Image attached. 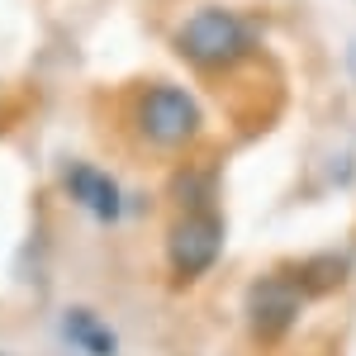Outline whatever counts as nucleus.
<instances>
[{"instance_id": "nucleus-1", "label": "nucleus", "mask_w": 356, "mask_h": 356, "mask_svg": "<svg viewBox=\"0 0 356 356\" xmlns=\"http://www.w3.org/2000/svg\"><path fill=\"white\" fill-rule=\"evenodd\" d=\"M261 48V24L233 5H200L176 24V53L204 76L238 72Z\"/></svg>"}, {"instance_id": "nucleus-2", "label": "nucleus", "mask_w": 356, "mask_h": 356, "mask_svg": "<svg viewBox=\"0 0 356 356\" xmlns=\"http://www.w3.org/2000/svg\"><path fill=\"white\" fill-rule=\"evenodd\" d=\"M134 134L147 152L181 157L204 138V105L176 81H147L134 90Z\"/></svg>"}, {"instance_id": "nucleus-3", "label": "nucleus", "mask_w": 356, "mask_h": 356, "mask_svg": "<svg viewBox=\"0 0 356 356\" xmlns=\"http://www.w3.org/2000/svg\"><path fill=\"white\" fill-rule=\"evenodd\" d=\"M304 295L300 275L295 266H275V271H261L252 285H247V300H243V323H247V337L257 347H280L295 323L304 318Z\"/></svg>"}, {"instance_id": "nucleus-4", "label": "nucleus", "mask_w": 356, "mask_h": 356, "mask_svg": "<svg viewBox=\"0 0 356 356\" xmlns=\"http://www.w3.org/2000/svg\"><path fill=\"white\" fill-rule=\"evenodd\" d=\"M223 247H228V228H223L219 209H204V214H176L166 228V271L176 285H195L223 261Z\"/></svg>"}, {"instance_id": "nucleus-5", "label": "nucleus", "mask_w": 356, "mask_h": 356, "mask_svg": "<svg viewBox=\"0 0 356 356\" xmlns=\"http://www.w3.org/2000/svg\"><path fill=\"white\" fill-rule=\"evenodd\" d=\"M62 191H67V200L81 214H90L95 223H105V228L124 219V191H119V181H114L105 166L72 162L62 171Z\"/></svg>"}, {"instance_id": "nucleus-6", "label": "nucleus", "mask_w": 356, "mask_h": 356, "mask_svg": "<svg viewBox=\"0 0 356 356\" xmlns=\"http://www.w3.org/2000/svg\"><path fill=\"white\" fill-rule=\"evenodd\" d=\"M57 328H62V342H67L76 356H119V332H114V323L105 318V314L86 309V304L62 309Z\"/></svg>"}, {"instance_id": "nucleus-7", "label": "nucleus", "mask_w": 356, "mask_h": 356, "mask_svg": "<svg viewBox=\"0 0 356 356\" xmlns=\"http://www.w3.org/2000/svg\"><path fill=\"white\" fill-rule=\"evenodd\" d=\"M171 209L176 214H204V209H219V171L204 162H181L171 171Z\"/></svg>"}, {"instance_id": "nucleus-8", "label": "nucleus", "mask_w": 356, "mask_h": 356, "mask_svg": "<svg viewBox=\"0 0 356 356\" xmlns=\"http://www.w3.org/2000/svg\"><path fill=\"white\" fill-rule=\"evenodd\" d=\"M295 275H300L304 295L318 300V295H332V290L347 285L352 261H347V257H332V252H318V257H309V261H295Z\"/></svg>"}]
</instances>
